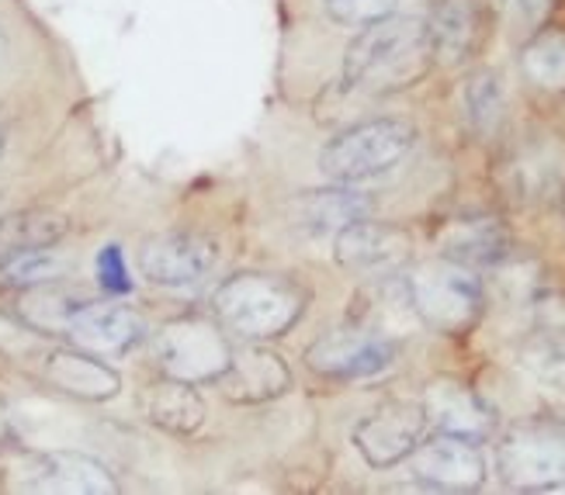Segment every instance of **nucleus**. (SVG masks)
I'll use <instances>...</instances> for the list:
<instances>
[{"label": "nucleus", "mask_w": 565, "mask_h": 495, "mask_svg": "<svg viewBox=\"0 0 565 495\" xmlns=\"http://www.w3.org/2000/svg\"><path fill=\"white\" fill-rule=\"evenodd\" d=\"M461 115L469 132H476L479 139H493L503 126L507 115V90L500 73L493 69H476L465 77L461 84Z\"/></svg>", "instance_id": "24"}, {"label": "nucleus", "mask_w": 565, "mask_h": 495, "mask_svg": "<svg viewBox=\"0 0 565 495\" xmlns=\"http://www.w3.org/2000/svg\"><path fill=\"white\" fill-rule=\"evenodd\" d=\"M209 309L226 333L247 343H275L302 323L309 291L281 275L239 270L215 284Z\"/></svg>", "instance_id": "2"}, {"label": "nucleus", "mask_w": 565, "mask_h": 495, "mask_svg": "<svg viewBox=\"0 0 565 495\" xmlns=\"http://www.w3.org/2000/svg\"><path fill=\"white\" fill-rule=\"evenodd\" d=\"M524 80L545 94H565V29L542 24L521 49Z\"/></svg>", "instance_id": "23"}, {"label": "nucleus", "mask_w": 565, "mask_h": 495, "mask_svg": "<svg viewBox=\"0 0 565 495\" xmlns=\"http://www.w3.org/2000/svg\"><path fill=\"white\" fill-rule=\"evenodd\" d=\"M81 302H84V294L63 288L60 281H49V284H35V288L18 291L14 312L24 326H32L42 336H66L70 315L77 312Z\"/></svg>", "instance_id": "21"}, {"label": "nucleus", "mask_w": 565, "mask_h": 495, "mask_svg": "<svg viewBox=\"0 0 565 495\" xmlns=\"http://www.w3.org/2000/svg\"><path fill=\"white\" fill-rule=\"evenodd\" d=\"M531 309H534V323H537V326L565 330V291L537 288V291L531 294Z\"/></svg>", "instance_id": "30"}, {"label": "nucleus", "mask_w": 565, "mask_h": 495, "mask_svg": "<svg viewBox=\"0 0 565 495\" xmlns=\"http://www.w3.org/2000/svg\"><path fill=\"white\" fill-rule=\"evenodd\" d=\"M399 343L372 326H340L306 346V367L330 381H367L392 370Z\"/></svg>", "instance_id": "7"}, {"label": "nucleus", "mask_w": 565, "mask_h": 495, "mask_svg": "<svg viewBox=\"0 0 565 495\" xmlns=\"http://www.w3.org/2000/svg\"><path fill=\"white\" fill-rule=\"evenodd\" d=\"M434 66L427 24L416 14H385L358 29L343 53V87L358 94H396L420 84Z\"/></svg>", "instance_id": "1"}, {"label": "nucleus", "mask_w": 565, "mask_h": 495, "mask_svg": "<svg viewBox=\"0 0 565 495\" xmlns=\"http://www.w3.org/2000/svg\"><path fill=\"white\" fill-rule=\"evenodd\" d=\"M333 260L364 281H392L413 263V236L403 226L367 215L333 236Z\"/></svg>", "instance_id": "8"}, {"label": "nucleus", "mask_w": 565, "mask_h": 495, "mask_svg": "<svg viewBox=\"0 0 565 495\" xmlns=\"http://www.w3.org/2000/svg\"><path fill=\"white\" fill-rule=\"evenodd\" d=\"M63 270H66V260L53 254V246H49V250L8 254V257H0V288L24 291L35 284H49V281H60Z\"/></svg>", "instance_id": "27"}, {"label": "nucleus", "mask_w": 565, "mask_h": 495, "mask_svg": "<svg viewBox=\"0 0 565 495\" xmlns=\"http://www.w3.org/2000/svg\"><path fill=\"white\" fill-rule=\"evenodd\" d=\"M497 475L518 492H552L565 485V419H521L497 440Z\"/></svg>", "instance_id": "5"}, {"label": "nucleus", "mask_w": 565, "mask_h": 495, "mask_svg": "<svg viewBox=\"0 0 565 495\" xmlns=\"http://www.w3.org/2000/svg\"><path fill=\"white\" fill-rule=\"evenodd\" d=\"M396 4L399 0H323V11L343 29H364L385 14H396Z\"/></svg>", "instance_id": "28"}, {"label": "nucleus", "mask_w": 565, "mask_h": 495, "mask_svg": "<svg viewBox=\"0 0 565 495\" xmlns=\"http://www.w3.org/2000/svg\"><path fill=\"white\" fill-rule=\"evenodd\" d=\"M518 364L534 381L565 395V330L534 326L518 343Z\"/></svg>", "instance_id": "26"}, {"label": "nucleus", "mask_w": 565, "mask_h": 495, "mask_svg": "<svg viewBox=\"0 0 565 495\" xmlns=\"http://www.w3.org/2000/svg\"><path fill=\"white\" fill-rule=\"evenodd\" d=\"M372 194L361 191L358 184L312 187L295 197V226L309 236H337L343 226L372 215Z\"/></svg>", "instance_id": "20"}, {"label": "nucleus", "mask_w": 565, "mask_h": 495, "mask_svg": "<svg viewBox=\"0 0 565 495\" xmlns=\"http://www.w3.org/2000/svg\"><path fill=\"white\" fill-rule=\"evenodd\" d=\"M4 146H8V129H4V121H0V153H4Z\"/></svg>", "instance_id": "32"}, {"label": "nucleus", "mask_w": 565, "mask_h": 495, "mask_svg": "<svg viewBox=\"0 0 565 495\" xmlns=\"http://www.w3.org/2000/svg\"><path fill=\"white\" fill-rule=\"evenodd\" d=\"M218 263V243L209 233L167 229L139 246V270L157 288H194Z\"/></svg>", "instance_id": "9"}, {"label": "nucleus", "mask_w": 565, "mask_h": 495, "mask_svg": "<svg viewBox=\"0 0 565 495\" xmlns=\"http://www.w3.org/2000/svg\"><path fill=\"white\" fill-rule=\"evenodd\" d=\"M562 218H565V194H562Z\"/></svg>", "instance_id": "33"}, {"label": "nucleus", "mask_w": 565, "mask_h": 495, "mask_svg": "<svg viewBox=\"0 0 565 495\" xmlns=\"http://www.w3.org/2000/svg\"><path fill=\"white\" fill-rule=\"evenodd\" d=\"M513 4V14L521 18L524 29H542V24H548V18L558 11L562 0H510Z\"/></svg>", "instance_id": "31"}, {"label": "nucleus", "mask_w": 565, "mask_h": 495, "mask_svg": "<svg viewBox=\"0 0 565 495\" xmlns=\"http://www.w3.org/2000/svg\"><path fill=\"white\" fill-rule=\"evenodd\" d=\"M66 336L90 354H129L146 340V319L121 302L84 299L70 315Z\"/></svg>", "instance_id": "14"}, {"label": "nucleus", "mask_w": 565, "mask_h": 495, "mask_svg": "<svg viewBox=\"0 0 565 495\" xmlns=\"http://www.w3.org/2000/svg\"><path fill=\"white\" fill-rule=\"evenodd\" d=\"M70 233V218L53 208H24L0 215V257L24 250H49Z\"/></svg>", "instance_id": "22"}, {"label": "nucleus", "mask_w": 565, "mask_h": 495, "mask_svg": "<svg viewBox=\"0 0 565 495\" xmlns=\"http://www.w3.org/2000/svg\"><path fill=\"white\" fill-rule=\"evenodd\" d=\"M199 388L202 385L160 375L153 385H146V391H142L146 423L170 433V437H181V440L202 433L209 406H205V395Z\"/></svg>", "instance_id": "19"}, {"label": "nucleus", "mask_w": 565, "mask_h": 495, "mask_svg": "<svg viewBox=\"0 0 565 495\" xmlns=\"http://www.w3.org/2000/svg\"><path fill=\"white\" fill-rule=\"evenodd\" d=\"M215 388L223 391L230 402L264 406L291 391V367L285 364V357L267 351V343L243 340L233 351V361L223 370V378L215 381Z\"/></svg>", "instance_id": "13"}, {"label": "nucleus", "mask_w": 565, "mask_h": 495, "mask_svg": "<svg viewBox=\"0 0 565 495\" xmlns=\"http://www.w3.org/2000/svg\"><path fill=\"white\" fill-rule=\"evenodd\" d=\"M403 291L413 315L448 340L469 336L486 315V288L472 267L430 257L403 270Z\"/></svg>", "instance_id": "3"}, {"label": "nucleus", "mask_w": 565, "mask_h": 495, "mask_svg": "<svg viewBox=\"0 0 565 495\" xmlns=\"http://www.w3.org/2000/svg\"><path fill=\"white\" fill-rule=\"evenodd\" d=\"M24 492H66V495H115L118 482L108 467L77 451L35 454L21 482Z\"/></svg>", "instance_id": "16"}, {"label": "nucleus", "mask_w": 565, "mask_h": 495, "mask_svg": "<svg viewBox=\"0 0 565 495\" xmlns=\"http://www.w3.org/2000/svg\"><path fill=\"white\" fill-rule=\"evenodd\" d=\"M94 275H97V284H102L105 294L111 299H121V294H132V275H129V263H126V254H121L118 243H108L97 250V260H94Z\"/></svg>", "instance_id": "29"}, {"label": "nucleus", "mask_w": 565, "mask_h": 495, "mask_svg": "<svg viewBox=\"0 0 565 495\" xmlns=\"http://www.w3.org/2000/svg\"><path fill=\"white\" fill-rule=\"evenodd\" d=\"M424 412H427V427H434L437 433H451V437H465L486 443L497 433V409L489 406L482 395L465 385L461 378H434L424 388Z\"/></svg>", "instance_id": "12"}, {"label": "nucleus", "mask_w": 565, "mask_h": 495, "mask_svg": "<svg viewBox=\"0 0 565 495\" xmlns=\"http://www.w3.org/2000/svg\"><path fill=\"white\" fill-rule=\"evenodd\" d=\"M236 343L230 333L218 326V319L188 312L170 319V323L157 333L153 354L160 364V375L181 378L191 385H215L223 378V370L233 361Z\"/></svg>", "instance_id": "6"}, {"label": "nucleus", "mask_w": 565, "mask_h": 495, "mask_svg": "<svg viewBox=\"0 0 565 495\" xmlns=\"http://www.w3.org/2000/svg\"><path fill=\"white\" fill-rule=\"evenodd\" d=\"M565 177V160L558 146H527L510 160V184L524 202H545L552 191H558Z\"/></svg>", "instance_id": "25"}, {"label": "nucleus", "mask_w": 565, "mask_h": 495, "mask_svg": "<svg viewBox=\"0 0 565 495\" xmlns=\"http://www.w3.org/2000/svg\"><path fill=\"white\" fill-rule=\"evenodd\" d=\"M45 381L56 391L81 402H111L121 391V375L102 361V354H90L84 346H63L45 357L42 367Z\"/></svg>", "instance_id": "18"}, {"label": "nucleus", "mask_w": 565, "mask_h": 495, "mask_svg": "<svg viewBox=\"0 0 565 495\" xmlns=\"http://www.w3.org/2000/svg\"><path fill=\"white\" fill-rule=\"evenodd\" d=\"M409 472L420 485L437 492H479L489 467L476 440L434 430V437L420 440L409 454Z\"/></svg>", "instance_id": "11"}, {"label": "nucleus", "mask_w": 565, "mask_h": 495, "mask_svg": "<svg viewBox=\"0 0 565 495\" xmlns=\"http://www.w3.org/2000/svg\"><path fill=\"white\" fill-rule=\"evenodd\" d=\"M424 433H427L424 402L388 399L361 419L351 440L367 467L388 472V467L409 461V454L416 451V443L424 440Z\"/></svg>", "instance_id": "10"}, {"label": "nucleus", "mask_w": 565, "mask_h": 495, "mask_svg": "<svg viewBox=\"0 0 565 495\" xmlns=\"http://www.w3.org/2000/svg\"><path fill=\"white\" fill-rule=\"evenodd\" d=\"M437 254L472 270H493L513 254V236L500 215H461L440 226Z\"/></svg>", "instance_id": "15"}, {"label": "nucleus", "mask_w": 565, "mask_h": 495, "mask_svg": "<svg viewBox=\"0 0 565 495\" xmlns=\"http://www.w3.org/2000/svg\"><path fill=\"white\" fill-rule=\"evenodd\" d=\"M416 139H420V132H416L409 118H364L330 136V142H323L319 170L333 184H364L372 177H382L392 166H399L413 153Z\"/></svg>", "instance_id": "4"}, {"label": "nucleus", "mask_w": 565, "mask_h": 495, "mask_svg": "<svg viewBox=\"0 0 565 495\" xmlns=\"http://www.w3.org/2000/svg\"><path fill=\"white\" fill-rule=\"evenodd\" d=\"M434 63L461 66L469 63L486 39L482 0H437L424 18Z\"/></svg>", "instance_id": "17"}]
</instances>
